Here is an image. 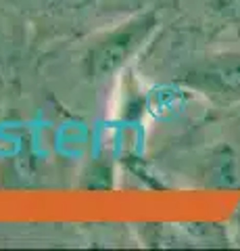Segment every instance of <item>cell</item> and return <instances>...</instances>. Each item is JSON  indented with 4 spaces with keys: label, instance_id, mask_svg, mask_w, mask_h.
Listing matches in <instances>:
<instances>
[{
    "label": "cell",
    "instance_id": "cell-1",
    "mask_svg": "<svg viewBox=\"0 0 240 251\" xmlns=\"http://www.w3.org/2000/svg\"><path fill=\"white\" fill-rule=\"evenodd\" d=\"M159 19L154 13H144L121 23L92 46L86 57V72L92 80H105L126 65L146 44L157 29Z\"/></svg>",
    "mask_w": 240,
    "mask_h": 251
},
{
    "label": "cell",
    "instance_id": "cell-2",
    "mask_svg": "<svg viewBox=\"0 0 240 251\" xmlns=\"http://www.w3.org/2000/svg\"><path fill=\"white\" fill-rule=\"evenodd\" d=\"M182 84L215 105L240 103V54L218 52L205 57L182 74Z\"/></svg>",
    "mask_w": 240,
    "mask_h": 251
}]
</instances>
